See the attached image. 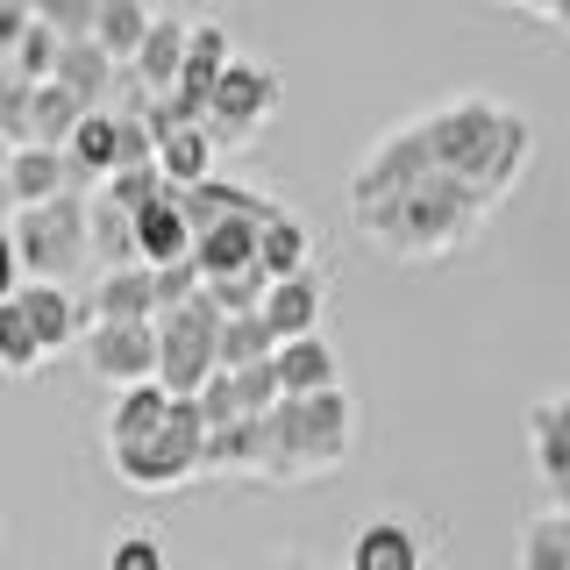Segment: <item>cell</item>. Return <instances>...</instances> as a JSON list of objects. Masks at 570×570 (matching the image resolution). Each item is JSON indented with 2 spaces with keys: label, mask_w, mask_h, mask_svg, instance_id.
Returning a JSON list of instances; mask_svg holds the SVG:
<instances>
[{
  "label": "cell",
  "mask_w": 570,
  "mask_h": 570,
  "mask_svg": "<svg viewBox=\"0 0 570 570\" xmlns=\"http://www.w3.org/2000/svg\"><path fill=\"white\" fill-rule=\"evenodd\" d=\"M278 100H285L278 71L257 65V58H236L222 71V86L207 94V136L228 142V150H243V142H257V129L278 115Z\"/></svg>",
  "instance_id": "obj_7"
},
{
  "label": "cell",
  "mask_w": 570,
  "mask_h": 570,
  "mask_svg": "<svg viewBox=\"0 0 570 570\" xmlns=\"http://www.w3.org/2000/svg\"><path fill=\"white\" fill-rule=\"evenodd\" d=\"M236 392H243V414L257 421V414H272V406L285 400V385H278V356L272 364H249V371H236Z\"/></svg>",
  "instance_id": "obj_37"
},
{
  "label": "cell",
  "mask_w": 570,
  "mask_h": 570,
  "mask_svg": "<svg viewBox=\"0 0 570 570\" xmlns=\"http://www.w3.org/2000/svg\"><path fill=\"white\" fill-rule=\"evenodd\" d=\"M29 29H36V0H0V58H14Z\"/></svg>",
  "instance_id": "obj_38"
},
{
  "label": "cell",
  "mask_w": 570,
  "mask_h": 570,
  "mask_svg": "<svg viewBox=\"0 0 570 570\" xmlns=\"http://www.w3.org/2000/svg\"><path fill=\"white\" fill-rule=\"evenodd\" d=\"M65 157H71V171L79 178H115V165H121V115L115 107H94V115L79 121V136L65 142Z\"/></svg>",
  "instance_id": "obj_20"
},
{
  "label": "cell",
  "mask_w": 570,
  "mask_h": 570,
  "mask_svg": "<svg viewBox=\"0 0 570 570\" xmlns=\"http://www.w3.org/2000/svg\"><path fill=\"white\" fill-rule=\"evenodd\" d=\"M100 8L107 0H36V22H50L65 43H79V36L100 29Z\"/></svg>",
  "instance_id": "obj_33"
},
{
  "label": "cell",
  "mask_w": 570,
  "mask_h": 570,
  "mask_svg": "<svg viewBox=\"0 0 570 570\" xmlns=\"http://www.w3.org/2000/svg\"><path fill=\"white\" fill-rule=\"evenodd\" d=\"M94 264H100V272L142 264V249H136V214L115 207L107 193H94Z\"/></svg>",
  "instance_id": "obj_26"
},
{
  "label": "cell",
  "mask_w": 570,
  "mask_h": 570,
  "mask_svg": "<svg viewBox=\"0 0 570 570\" xmlns=\"http://www.w3.org/2000/svg\"><path fill=\"white\" fill-rule=\"evenodd\" d=\"M257 257H264V272H272V285L278 278H299V272H307V257H314V228L299 222V214H278V222L264 228Z\"/></svg>",
  "instance_id": "obj_27"
},
{
  "label": "cell",
  "mask_w": 570,
  "mask_h": 570,
  "mask_svg": "<svg viewBox=\"0 0 570 570\" xmlns=\"http://www.w3.org/2000/svg\"><path fill=\"white\" fill-rule=\"evenodd\" d=\"M22 307H29V321H36V335H43V350L86 343V328H94V307H86L71 285H50V278H29V285H22Z\"/></svg>",
  "instance_id": "obj_10"
},
{
  "label": "cell",
  "mask_w": 570,
  "mask_h": 570,
  "mask_svg": "<svg viewBox=\"0 0 570 570\" xmlns=\"http://www.w3.org/2000/svg\"><path fill=\"white\" fill-rule=\"evenodd\" d=\"M14 243H22V272L65 285L79 264H94V200L86 193H58L43 207H14Z\"/></svg>",
  "instance_id": "obj_4"
},
{
  "label": "cell",
  "mask_w": 570,
  "mask_h": 570,
  "mask_svg": "<svg viewBox=\"0 0 570 570\" xmlns=\"http://www.w3.org/2000/svg\"><path fill=\"white\" fill-rule=\"evenodd\" d=\"M107 200H115V207H129V214H142V207H150V200H165V193H171V178H165V165H121L115 178H107Z\"/></svg>",
  "instance_id": "obj_31"
},
{
  "label": "cell",
  "mask_w": 570,
  "mask_h": 570,
  "mask_svg": "<svg viewBox=\"0 0 570 570\" xmlns=\"http://www.w3.org/2000/svg\"><path fill=\"white\" fill-rule=\"evenodd\" d=\"M264 293H272V272L264 264H249V272H228V278H207V299L222 314H257Z\"/></svg>",
  "instance_id": "obj_32"
},
{
  "label": "cell",
  "mask_w": 570,
  "mask_h": 570,
  "mask_svg": "<svg viewBox=\"0 0 570 570\" xmlns=\"http://www.w3.org/2000/svg\"><path fill=\"white\" fill-rule=\"evenodd\" d=\"M200 400V414H207V428H228V421H249L243 414V392H236V371H214V379L193 392Z\"/></svg>",
  "instance_id": "obj_36"
},
{
  "label": "cell",
  "mask_w": 570,
  "mask_h": 570,
  "mask_svg": "<svg viewBox=\"0 0 570 570\" xmlns=\"http://www.w3.org/2000/svg\"><path fill=\"white\" fill-rule=\"evenodd\" d=\"M521 570H570V513H534L521 528Z\"/></svg>",
  "instance_id": "obj_29"
},
{
  "label": "cell",
  "mask_w": 570,
  "mask_h": 570,
  "mask_svg": "<svg viewBox=\"0 0 570 570\" xmlns=\"http://www.w3.org/2000/svg\"><path fill=\"white\" fill-rule=\"evenodd\" d=\"M71 157L65 150H43V142H22V150L8 157V207H43V200H58V193H71Z\"/></svg>",
  "instance_id": "obj_11"
},
{
  "label": "cell",
  "mask_w": 570,
  "mask_h": 570,
  "mask_svg": "<svg viewBox=\"0 0 570 570\" xmlns=\"http://www.w3.org/2000/svg\"><path fill=\"white\" fill-rule=\"evenodd\" d=\"M107 570H171V563H165V542H157V534L129 528V534L107 542Z\"/></svg>",
  "instance_id": "obj_35"
},
{
  "label": "cell",
  "mask_w": 570,
  "mask_h": 570,
  "mask_svg": "<svg viewBox=\"0 0 570 570\" xmlns=\"http://www.w3.org/2000/svg\"><path fill=\"white\" fill-rule=\"evenodd\" d=\"M214 150H222V142H214L207 129H165V136H157V165H165V178L178 193L214 178Z\"/></svg>",
  "instance_id": "obj_22"
},
{
  "label": "cell",
  "mask_w": 570,
  "mask_h": 570,
  "mask_svg": "<svg viewBox=\"0 0 570 570\" xmlns=\"http://www.w3.org/2000/svg\"><path fill=\"white\" fill-rule=\"evenodd\" d=\"M278 356V335L264 314H228L222 321V371H249V364H272Z\"/></svg>",
  "instance_id": "obj_28"
},
{
  "label": "cell",
  "mask_w": 570,
  "mask_h": 570,
  "mask_svg": "<svg viewBox=\"0 0 570 570\" xmlns=\"http://www.w3.org/2000/svg\"><path fill=\"white\" fill-rule=\"evenodd\" d=\"M557 29H570V0H557Z\"/></svg>",
  "instance_id": "obj_41"
},
{
  "label": "cell",
  "mask_w": 570,
  "mask_h": 570,
  "mask_svg": "<svg viewBox=\"0 0 570 570\" xmlns=\"http://www.w3.org/2000/svg\"><path fill=\"white\" fill-rule=\"evenodd\" d=\"M43 356L50 350H43V335H36L22 293L0 299V371H8V379H36V371H43Z\"/></svg>",
  "instance_id": "obj_25"
},
{
  "label": "cell",
  "mask_w": 570,
  "mask_h": 570,
  "mask_svg": "<svg viewBox=\"0 0 570 570\" xmlns=\"http://www.w3.org/2000/svg\"><path fill=\"white\" fill-rule=\"evenodd\" d=\"M22 293V243H14V228L0 222V299Z\"/></svg>",
  "instance_id": "obj_39"
},
{
  "label": "cell",
  "mask_w": 570,
  "mask_h": 570,
  "mask_svg": "<svg viewBox=\"0 0 570 570\" xmlns=\"http://www.w3.org/2000/svg\"><path fill=\"white\" fill-rule=\"evenodd\" d=\"M94 321H157V272L150 264H121V272H100L94 293H86Z\"/></svg>",
  "instance_id": "obj_12"
},
{
  "label": "cell",
  "mask_w": 570,
  "mask_h": 570,
  "mask_svg": "<svg viewBox=\"0 0 570 570\" xmlns=\"http://www.w3.org/2000/svg\"><path fill=\"white\" fill-rule=\"evenodd\" d=\"M428 570H435V563H428Z\"/></svg>",
  "instance_id": "obj_44"
},
{
  "label": "cell",
  "mask_w": 570,
  "mask_h": 570,
  "mask_svg": "<svg viewBox=\"0 0 570 570\" xmlns=\"http://www.w3.org/2000/svg\"><path fill=\"white\" fill-rule=\"evenodd\" d=\"M321 307H328V299H321V278L299 272V278H278L272 293H264L257 314L272 321L278 343H299V335H321Z\"/></svg>",
  "instance_id": "obj_15"
},
{
  "label": "cell",
  "mask_w": 570,
  "mask_h": 570,
  "mask_svg": "<svg viewBox=\"0 0 570 570\" xmlns=\"http://www.w3.org/2000/svg\"><path fill=\"white\" fill-rule=\"evenodd\" d=\"M58 58H65V36L50 29V22H36V29L22 36V50H14V65H22L36 86H43V79H58Z\"/></svg>",
  "instance_id": "obj_34"
},
{
  "label": "cell",
  "mask_w": 570,
  "mask_h": 570,
  "mask_svg": "<svg viewBox=\"0 0 570 570\" xmlns=\"http://www.w3.org/2000/svg\"><path fill=\"white\" fill-rule=\"evenodd\" d=\"M222 307L200 293V299H186V307H171V314H157V335H165V364H157V385L178 392V400H193L214 371H222Z\"/></svg>",
  "instance_id": "obj_5"
},
{
  "label": "cell",
  "mask_w": 570,
  "mask_h": 570,
  "mask_svg": "<svg viewBox=\"0 0 570 570\" xmlns=\"http://www.w3.org/2000/svg\"><path fill=\"white\" fill-rule=\"evenodd\" d=\"M257 442L264 485H307V478H328L335 463L356 450V400L350 385L335 392H307V400H278L272 414H257Z\"/></svg>",
  "instance_id": "obj_2"
},
{
  "label": "cell",
  "mask_w": 570,
  "mask_h": 570,
  "mask_svg": "<svg viewBox=\"0 0 570 570\" xmlns=\"http://www.w3.org/2000/svg\"><path fill=\"white\" fill-rule=\"evenodd\" d=\"M278 385H285V400H307V392H335V385H343V356L321 343V335L278 343Z\"/></svg>",
  "instance_id": "obj_18"
},
{
  "label": "cell",
  "mask_w": 570,
  "mask_h": 570,
  "mask_svg": "<svg viewBox=\"0 0 570 570\" xmlns=\"http://www.w3.org/2000/svg\"><path fill=\"white\" fill-rule=\"evenodd\" d=\"M228 65H236V50H228V29H222V22H193V50H186V71H178V94L207 100L214 86H222Z\"/></svg>",
  "instance_id": "obj_23"
},
{
  "label": "cell",
  "mask_w": 570,
  "mask_h": 570,
  "mask_svg": "<svg viewBox=\"0 0 570 570\" xmlns=\"http://www.w3.org/2000/svg\"><path fill=\"white\" fill-rule=\"evenodd\" d=\"M86 371L121 392V385H150L157 364H165V335H157V321H94L86 328Z\"/></svg>",
  "instance_id": "obj_8"
},
{
  "label": "cell",
  "mask_w": 570,
  "mask_h": 570,
  "mask_svg": "<svg viewBox=\"0 0 570 570\" xmlns=\"http://www.w3.org/2000/svg\"><path fill=\"white\" fill-rule=\"evenodd\" d=\"M29 115H36V79L14 58H0V136L22 150L29 142Z\"/></svg>",
  "instance_id": "obj_30"
},
{
  "label": "cell",
  "mask_w": 570,
  "mask_h": 570,
  "mask_svg": "<svg viewBox=\"0 0 570 570\" xmlns=\"http://www.w3.org/2000/svg\"><path fill=\"white\" fill-rule=\"evenodd\" d=\"M528 14H542V22H557V0H521Z\"/></svg>",
  "instance_id": "obj_40"
},
{
  "label": "cell",
  "mask_w": 570,
  "mask_h": 570,
  "mask_svg": "<svg viewBox=\"0 0 570 570\" xmlns=\"http://www.w3.org/2000/svg\"><path fill=\"white\" fill-rule=\"evenodd\" d=\"M272 570H307V563H272Z\"/></svg>",
  "instance_id": "obj_42"
},
{
  "label": "cell",
  "mask_w": 570,
  "mask_h": 570,
  "mask_svg": "<svg viewBox=\"0 0 570 570\" xmlns=\"http://www.w3.org/2000/svg\"><path fill=\"white\" fill-rule=\"evenodd\" d=\"M492 207L499 200L478 193L471 178L435 171V178H421V186L392 193V200L350 207V222L371 249H385V257H400V264H428V257H456L463 243H478V228L492 222Z\"/></svg>",
  "instance_id": "obj_1"
},
{
  "label": "cell",
  "mask_w": 570,
  "mask_h": 570,
  "mask_svg": "<svg viewBox=\"0 0 570 570\" xmlns=\"http://www.w3.org/2000/svg\"><path fill=\"white\" fill-rule=\"evenodd\" d=\"M171 400L178 392H165V385H121L115 392V406H107V450H129V442H142V435H157V428L171 421Z\"/></svg>",
  "instance_id": "obj_14"
},
{
  "label": "cell",
  "mask_w": 570,
  "mask_h": 570,
  "mask_svg": "<svg viewBox=\"0 0 570 570\" xmlns=\"http://www.w3.org/2000/svg\"><path fill=\"white\" fill-rule=\"evenodd\" d=\"M207 414H200V400H171V421L157 428V435H142L129 442V450H107V463H115V478L129 492H178V485H193V478H207Z\"/></svg>",
  "instance_id": "obj_3"
},
{
  "label": "cell",
  "mask_w": 570,
  "mask_h": 570,
  "mask_svg": "<svg viewBox=\"0 0 570 570\" xmlns=\"http://www.w3.org/2000/svg\"><path fill=\"white\" fill-rule=\"evenodd\" d=\"M121 71L129 65H115L107 50L94 43V36H79V43H65V58H58V79L79 94L86 107H115V94H121Z\"/></svg>",
  "instance_id": "obj_19"
},
{
  "label": "cell",
  "mask_w": 570,
  "mask_h": 570,
  "mask_svg": "<svg viewBox=\"0 0 570 570\" xmlns=\"http://www.w3.org/2000/svg\"><path fill=\"white\" fill-rule=\"evenodd\" d=\"M435 142H428L421 129V115H406V121H392V129L371 142L364 157H356V171H350V207H371V200H392V193H406V186H421V178H435Z\"/></svg>",
  "instance_id": "obj_6"
},
{
  "label": "cell",
  "mask_w": 570,
  "mask_h": 570,
  "mask_svg": "<svg viewBox=\"0 0 570 570\" xmlns=\"http://www.w3.org/2000/svg\"><path fill=\"white\" fill-rule=\"evenodd\" d=\"M507 8H521V0H507Z\"/></svg>",
  "instance_id": "obj_43"
},
{
  "label": "cell",
  "mask_w": 570,
  "mask_h": 570,
  "mask_svg": "<svg viewBox=\"0 0 570 570\" xmlns=\"http://www.w3.org/2000/svg\"><path fill=\"white\" fill-rule=\"evenodd\" d=\"M350 570H428V549L406 521H364L350 542Z\"/></svg>",
  "instance_id": "obj_17"
},
{
  "label": "cell",
  "mask_w": 570,
  "mask_h": 570,
  "mask_svg": "<svg viewBox=\"0 0 570 570\" xmlns=\"http://www.w3.org/2000/svg\"><path fill=\"white\" fill-rule=\"evenodd\" d=\"M86 115H94V107L71 94L65 79H43V86H36V115H29V142H43V150H65V142L79 136Z\"/></svg>",
  "instance_id": "obj_21"
},
{
  "label": "cell",
  "mask_w": 570,
  "mask_h": 570,
  "mask_svg": "<svg viewBox=\"0 0 570 570\" xmlns=\"http://www.w3.org/2000/svg\"><path fill=\"white\" fill-rule=\"evenodd\" d=\"M528 450H534V478H542L549 507L570 513V392L528 406Z\"/></svg>",
  "instance_id": "obj_9"
},
{
  "label": "cell",
  "mask_w": 570,
  "mask_h": 570,
  "mask_svg": "<svg viewBox=\"0 0 570 570\" xmlns=\"http://www.w3.org/2000/svg\"><path fill=\"white\" fill-rule=\"evenodd\" d=\"M150 29H157V8H150V0H107L94 43H100L115 65H136V50H142V36H150Z\"/></svg>",
  "instance_id": "obj_24"
},
{
  "label": "cell",
  "mask_w": 570,
  "mask_h": 570,
  "mask_svg": "<svg viewBox=\"0 0 570 570\" xmlns=\"http://www.w3.org/2000/svg\"><path fill=\"white\" fill-rule=\"evenodd\" d=\"M136 249L150 272H165V264L193 257V222H186V200H178V186L165 193V200H150L136 214Z\"/></svg>",
  "instance_id": "obj_13"
},
{
  "label": "cell",
  "mask_w": 570,
  "mask_h": 570,
  "mask_svg": "<svg viewBox=\"0 0 570 570\" xmlns=\"http://www.w3.org/2000/svg\"><path fill=\"white\" fill-rule=\"evenodd\" d=\"M186 50H193V22H186V14H157V29L142 36V50H136L129 71L150 86V94H171L178 71H186Z\"/></svg>",
  "instance_id": "obj_16"
}]
</instances>
